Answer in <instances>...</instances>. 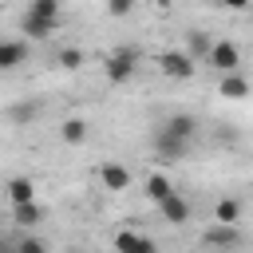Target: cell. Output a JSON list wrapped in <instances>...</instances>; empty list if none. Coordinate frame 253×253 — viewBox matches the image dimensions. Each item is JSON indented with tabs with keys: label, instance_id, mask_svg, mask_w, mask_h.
<instances>
[{
	"label": "cell",
	"instance_id": "1",
	"mask_svg": "<svg viewBox=\"0 0 253 253\" xmlns=\"http://www.w3.org/2000/svg\"><path fill=\"white\" fill-rule=\"evenodd\" d=\"M59 20H63V8L55 0H32V8L24 12V36L28 40H47L51 32H59Z\"/></svg>",
	"mask_w": 253,
	"mask_h": 253
},
{
	"label": "cell",
	"instance_id": "2",
	"mask_svg": "<svg viewBox=\"0 0 253 253\" xmlns=\"http://www.w3.org/2000/svg\"><path fill=\"white\" fill-rule=\"evenodd\" d=\"M154 154H158L162 162H182V158L190 154V138L174 134L170 126H158V130H154Z\"/></svg>",
	"mask_w": 253,
	"mask_h": 253
},
{
	"label": "cell",
	"instance_id": "3",
	"mask_svg": "<svg viewBox=\"0 0 253 253\" xmlns=\"http://www.w3.org/2000/svg\"><path fill=\"white\" fill-rule=\"evenodd\" d=\"M206 63L217 67V75H237V67H241V51H237V43H229V40H213Z\"/></svg>",
	"mask_w": 253,
	"mask_h": 253
},
{
	"label": "cell",
	"instance_id": "4",
	"mask_svg": "<svg viewBox=\"0 0 253 253\" xmlns=\"http://www.w3.org/2000/svg\"><path fill=\"white\" fill-rule=\"evenodd\" d=\"M134 51H126V47H119V51H111L107 59H103V75L111 79V83H126L130 75H134Z\"/></svg>",
	"mask_w": 253,
	"mask_h": 253
},
{
	"label": "cell",
	"instance_id": "5",
	"mask_svg": "<svg viewBox=\"0 0 253 253\" xmlns=\"http://www.w3.org/2000/svg\"><path fill=\"white\" fill-rule=\"evenodd\" d=\"M99 182H103V190H111V194H126L134 178H130V170H126L123 162L107 158V162H99Z\"/></svg>",
	"mask_w": 253,
	"mask_h": 253
},
{
	"label": "cell",
	"instance_id": "6",
	"mask_svg": "<svg viewBox=\"0 0 253 253\" xmlns=\"http://www.w3.org/2000/svg\"><path fill=\"white\" fill-rule=\"evenodd\" d=\"M158 71L166 79H190L194 75V59L186 51H158Z\"/></svg>",
	"mask_w": 253,
	"mask_h": 253
},
{
	"label": "cell",
	"instance_id": "7",
	"mask_svg": "<svg viewBox=\"0 0 253 253\" xmlns=\"http://www.w3.org/2000/svg\"><path fill=\"white\" fill-rule=\"evenodd\" d=\"M115 249L119 253H158V241L146 237L142 229H119L115 233Z\"/></svg>",
	"mask_w": 253,
	"mask_h": 253
},
{
	"label": "cell",
	"instance_id": "8",
	"mask_svg": "<svg viewBox=\"0 0 253 253\" xmlns=\"http://www.w3.org/2000/svg\"><path fill=\"white\" fill-rule=\"evenodd\" d=\"M158 217H162V221H170V225H186V221L194 217V206L174 190L166 202H158Z\"/></svg>",
	"mask_w": 253,
	"mask_h": 253
},
{
	"label": "cell",
	"instance_id": "9",
	"mask_svg": "<svg viewBox=\"0 0 253 253\" xmlns=\"http://www.w3.org/2000/svg\"><path fill=\"white\" fill-rule=\"evenodd\" d=\"M4 194H8L12 206H28V202H36V182L28 174H16V178L4 182Z\"/></svg>",
	"mask_w": 253,
	"mask_h": 253
},
{
	"label": "cell",
	"instance_id": "10",
	"mask_svg": "<svg viewBox=\"0 0 253 253\" xmlns=\"http://www.w3.org/2000/svg\"><path fill=\"white\" fill-rule=\"evenodd\" d=\"M28 63V40H0V71Z\"/></svg>",
	"mask_w": 253,
	"mask_h": 253
},
{
	"label": "cell",
	"instance_id": "11",
	"mask_svg": "<svg viewBox=\"0 0 253 253\" xmlns=\"http://www.w3.org/2000/svg\"><path fill=\"white\" fill-rule=\"evenodd\" d=\"M12 221H16L24 233H32V229L43 221V206H40V202H28V206H12Z\"/></svg>",
	"mask_w": 253,
	"mask_h": 253
},
{
	"label": "cell",
	"instance_id": "12",
	"mask_svg": "<svg viewBox=\"0 0 253 253\" xmlns=\"http://www.w3.org/2000/svg\"><path fill=\"white\" fill-rule=\"evenodd\" d=\"M237 241H241V229H237V225H217V221H213V225L206 229V245H217V249H233Z\"/></svg>",
	"mask_w": 253,
	"mask_h": 253
},
{
	"label": "cell",
	"instance_id": "13",
	"mask_svg": "<svg viewBox=\"0 0 253 253\" xmlns=\"http://www.w3.org/2000/svg\"><path fill=\"white\" fill-rule=\"evenodd\" d=\"M253 87H249V79L245 75H221L217 79V95H225V99H245Z\"/></svg>",
	"mask_w": 253,
	"mask_h": 253
},
{
	"label": "cell",
	"instance_id": "14",
	"mask_svg": "<svg viewBox=\"0 0 253 253\" xmlns=\"http://www.w3.org/2000/svg\"><path fill=\"white\" fill-rule=\"evenodd\" d=\"M213 221H217V225H237V221H241V202H237V198H221V202L213 206Z\"/></svg>",
	"mask_w": 253,
	"mask_h": 253
},
{
	"label": "cell",
	"instance_id": "15",
	"mask_svg": "<svg viewBox=\"0 0 253 253\" xmlns=\"http://www.w3.org/2000/svg\"><path fill=\"white\" fill-rule=\"evenodd\" d=\"M210 47H213V40H210L206 32H190V36H186V55H190L194 63H198V59H206V55H210Z\"/></svg>",
	"mask_w": 253,
	"mask_h": 253
},
{
	"label": "cell",
	"instance_id": "16",
	"mask_svg": "<svg viewBox=\"0 0 253 253\" xmlns=\"http://www.w3.org/2000/svg\"><path fill=\"white\" fill-rule=\"evenodd\" d=\"M36 115H40V103H32V99H24V103L8 107V123H12V126H28Z\"/></svg>",
	"mask_w": 253,
	"mask_h": 253
},
{
	"label": "cell",
	"instance_id": "17",
	"mask_svg": "<svg viewBox=\"0 0 253 253\" xmlns=\"http://www.w3.org/2000/svg\"><path fill=\"white\" fill-rule=\"evenodd\" d=\"M170 194H174V186H170V178H166V174H150V178H146V198H150L154 206H158V202H166Z\"/></svg>",
	"mask_w": 253,
	"mask_h": 253
},
{
	"label": "cell",
	"instance_id": "18",
	"mask_svg": "<svg viewBox=\"0 0 253 253\" xmlns=\"http://www.w3.org/2000/svg\"><path fill=\"white\" fill-rule=\"evenodd\" d=\"M59 138H63L67 146H79V142L87 138V123H83V119H67V123L59 126Z\"/></svg>",
	"mask_w": 253,
	"mask_h": 253
},
{
	"label": "cell",
	"instance_id": "19",
	"mask_svg": "<svg viewBox=\"0 0 253 253\" xmlns=\"http://www.w3.org/2000/svg\"><path fill=\"white\" fill-rule=\"evenodd\" d=\"M16 245V253H47V245L40 241V237H32V233H24L20 241H12Z\"/></svg>",
	"mask_w": 253,
	"mask_h": 253
},
{
	"label": "cell",
	"instance_id": "20",
	"mask_svg": "<svg viewBox=\"0 0 253 253\" xmlns=\"http://www.w3.org/2000/svg\"><path fill=\"white\" fill-rule=\"evenodd\" d=\"M59 63H63L67 71H75V67H83V51H79V47H63V51H59Z\"/></svg>",
	"mask_w": 253,
	"mask_h": 253
},
{
	"label": "cell",
	"instance_id": "21",
	"mask_svg": "<svg viewBox=\"0 0 253 253\" xmlns=\"http://www.w3.org/2000/svg\"><path fill=\"white\" fill-rule=\"evenodd\" d=\"M126 12H130V0H126V4H123V0H119V4H111V16H126Z\"/></svg>",
	"mask_w": 253,
	"mask_h": 253
},
{
	"label": "cell",
	"instance_id": "22",
	"mask_svg": "<svg viewBox=\"0 0 253 253\" xmlns=\"http://www.w3.org/2000/svg\"><path fill=\"white\" fill-rule=\"evenodd\" d=\"M67 253H87V249H67Z\"/></svg>",
	"mask_w": 253,
	"mask_h": 253
}]
</instances>
